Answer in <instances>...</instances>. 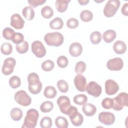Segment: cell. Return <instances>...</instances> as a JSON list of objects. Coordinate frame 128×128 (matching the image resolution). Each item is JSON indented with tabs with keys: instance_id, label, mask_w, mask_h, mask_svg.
Instances as JSON below:
<instances>
[{
	"instance_id": "cell-1",
	"label": "cell",
	"mask_w": 128,
	"mask_h": 128,
	"mask_svg": "<svg viewBox=\"0 0 128 128\" xmlns=\"http://www.w3.org/2000/svg\"><path fill=\"white\" fill-rule=\"evenodd\" d=\"M28 81L30 92L34 94H39L42 88V83L40 82L38 74L34 72L30 73L28 76Z\"/></svg>"
},
{
	"instance_id": "cell-2",
	"label": "cell",
	"mask_w": 128,
	"mask_h": 128,
	"mask_svg": "<svg viewBox=\"0 0 128 128\" xmlns=\"http://www.w3.org/2000/svg\"><path fill=\"white\" fill-rule=\"evenodd\" d=\"M39 117L38 112L34 108L30 109L27 111L26 116L24 118V122L22 128H34L37 124Z\"/></svg>"
},
{
	"instance_id": "cell-3",
	"label": "cell",
	"mask_w": 128,
	"mask_h": 128,
	"mask_svg": "<svg viewBox=\"0 0 128 128\" xmlns=\"http://www.w3.org/2000/svg\"><path fill=\"white\" fill-rule=\"evenodd\" d=\"M44 40L48 46H59L63 44L64 38L61 33L54 32L46 34L44 36Z\"/></svg>"
},
{
	"instance_id": "cell-4",
	"label": "cell",
	"mask_w": 128,
	"mask_h": 128,
	"mask_svg": "<svg viewBox=\"0 0 128 128\" xmlns=\"http://www.w3.org/2000/svg\"><path fill=\"white\" fill-rule=\"evenodd\" d=\"M120 4V2L118 0H108L104 8V14L107 18L113 16L118 10Z\"/></svg>"
},
{
	"instance_id": "cell-5",
	"label": "cell",
	"mask_w": 128,
	"mask_h": 128,
	"mask_svg": "<svg viewBox=\"0 0 128 128\" xmlns=\"http://www.w3.org/2000/svg\"><path fill=\"white\" fill-rule=\"evenodd\" d=\"M112 99L114 101L112 108L115 110H120L124 106H128V94L126 92L120 93Z\"/></svg>"
},
{
	"instance_id": "cell-6",
	"label": "cell",
	"mask_w": 128,
	"mask_h": 128,
	"mask_svg": "<svg viewBox=\"0 0 128 128\" xmlns=\"http://www.w3.org/2000/svg\"><path fill=\"white\" fill-rule=\"evenodd\" d=\"M14 98L16 102L22 106H28L32 102L31 98L26 91L23 90H18L14 94Z\"/></svg>"
},
{
	"instance_id": "cell-7",
	"label": "cell",
	"mask_w": 128,
	"mask_h": 128,
	"mask_svg": "<svg viewBox=\"0 0 128 128\" xmlns=\"http://www.w3.org/2000/svg\"><path fill=\"white\" fill-rule=\"evenodd\" d=\"M32 51L38 58L44 57L46 54V50L42 43L39 40L34 41L32 44Z\"/></svg>"
},
{
	"instance_id": "cell-8",
	"label": "cell",
	"mask_w": 128,
	"mask_h": 128,
	"mask_svg": "<svg viewBox=\"0 0 128 128\" xmlns=\"http://www.w3.org/2000/svg\"><path fill=\"white\" fill-rule=\"evenodd\" d=\"M86 91L87 93L94 98L98 97L102 91V87L97 82L92 81L90 82L86 86Z\"/></svg>"
},
{
	"instance_id": "cell-9",
	"label": "cell",
	"mask_w": 128,
	"mask_h": 128,
	"mask_svg": "<svg viewBox=\"0 0 128 128\" xmlns=\"http://www.w3.org/2000/svg\"><path fill=\"white\" fill-rule=\"evenodd\" d=\"M16 64V61L13 58H6L4 62V64L2 68V72L6 76L11 74L14 70Z\"/></svg>"
},
{
	"instance_id": "cell-10",
	"label": "cell",
	"mask_w": 128,
	"mask_h": 128,
	"mask_svg": "<svg viewBox=\"0 0 128 128\" xmlns=\"http://www.w3.org/2000/svg\"><path fill=\"white\" fill-rule=\"evenodd\" d=\"M99 121L106 126L112 124L115 121L114 115L110 112H102L98 114Z\"/></svg>"
},
{
	"instance_id": "cell-11",
	"label": "cell",
	"mask_w": 128,
	"mask_h": 128,
	"mask_svg": "<svg viewBox=\"0 0 128 128\" xmlns=\"http://www.w3.org/2000/svg\"><path fill=\"white\" fill-rule=\"evenodd\" d=\"M57 104L60 112L62 114H67L68 110L71 106L69 98L66 96H60L57 100Z\"/></svg>"
},
{
	"instance_id": "cell-12",
	"label": "cell",
	"mask_w": 128,
	"mask_h": 128,
	"mask_svg": "<svg viewBox=\"0 0 128 128\" xmlns=\"http://www.w3.org/2000/svg\"><path fill=\"white\" fill-rule=\"evenodd\" d=\"M124 66L122 60L120 58H114L108 60L106 64L108 68L110 70H120Z\"/></svg>"
},
{
	"instance_id": "cell-13",
	"label": "cell",
	"mask_w": 128,
	"mask_h": 128,
	"mask_svg": "<svg viewBox=\"0 0 128 128\" xmlns=\"http://www.w3.org/2000/svg\"><path fill=\"white\" fill-rule=\"evenodd\" d=\"M119 90V86L112 80H108L105 82V91L106 93L112 96L116 94Z\"/></svg>"
},
{
	"instance_id": "cell-14",
	"label": "cell",
	"mask_w": 128,
	"mask_h": 128,
	"mask_svg": "<svg viewBox=\"0 0 128 128\" xmlns=\"http://www.w3.org/2000/svg\"><path fill=\"white\" fill-rule=\"evenodd\" d=\"M74 84L76 88L80 92H84L86 90V80L81 74H78L74 78Z\"/></svg>"
},
{
	"instance_id": "cell-15",
	"label": "cell",
	"mask_w": 128,
	"mask_h": 128,
	"mask_svg": "<svg viewBox=\"0 0 128 128\" xmlns=\"http://www.w3.org/2000/svg\"><path fill=\"white\" fill-rule=\"evenodd\" d=\"M10 26L16 29L20 30L23 28L24 21L18 14H14L10 18Z\"/></svg>"
},
{
	"instance_id": "cell-16",
	"label": "cell",
	"mask_w": 128,
	"mask_h": 128,
	"mask_svg": "<svg viewBox=\"0 0 128 128\" xmlns=\"http://www.w3.org/2000/svg\"><path fill=\"white\" fill-rule=\"evenodd\" d=\"M82 52V47L81 44L78 42L72 43L69 48V52L73 57L80 56Z\"/></svg>"
},
{
	"instance_id": "cell-17",
	"label": "cell",
	"mask_w": 128,
	"mask_h": 128,
	"mask_svg": "<svg viewBox=\"0 0 128 128\" xmlns=\"http://www.w3.org/2000/svg\"><path fill=\"white\" fill-rule=\"evenodd\" d=\"M113 50L117 54H123L126 50V44L123 41L118 40L114 43Z\"/></svg>"
},
{
	"instance_id": "cell-18",
	"label": "cell",
	"mask_w": 128,
	"mask_h": 128,
	"mask_svg": "<svg viewBox=\"0 0 128 128\" xmlns=\"http://www.w3.org/2000/svg\"><path fill=\"white\" fill-rule=\"evenodd\" d=\"M82 110L83 112L86 116H92L96 114V108L94 104L90 103H87L83 105Z\"/></svg>"
},
{
	"instance_id": "cell-19",
	"label": "cell",
	"mask_w": 128,
	"mask_h": 128,
	"mask_svg": "<svg viewBox=\"0 0 128 128\" xmlns=\"http://www.w3.org/2000/svg\"><path fill=\"white\" fill-rule=\"evenodd\" d=\"M116 36V32L112 30H108L104 32L102 38L106 43H110L114 41Z\"/></svg>"
},
{
	"instance_id": "cell-20",
	"label": "cell",
	"mask_w": 128,
	"mask_h": 128,
	"mask_svg": "<svg viewBox=\"0 0 128 128\" xmlns=\"http://www.w3.org/2000/svg\"><path fill=\"white\" fill-rule=\"evenodd\" d=\"M70 0H57L56 2L55 6L58 12H64L68 8V4Z\"/></svg>"
},
{
	"instance_id": "cell-21",
	"label": "cell",
	"mask_w": 128,
	"mask_h": 128,
	"mask_svg": "<svg viewBox=\"0 0 128 128\" xmlns=\"http://www.w3.org/2000/svg\"><path fill=\"white\" fill-rule=\"evenodd\" d=\"M23 16L28 20H32L34 16V12L33 8L30 6L24 7L22 10Z\"/></svg>"
},
{
	"instance_id": "cell-22",
	"label": "cell",
	"mask_w": 128,
	"mask_h": 128,
	"mask_svg": "<svg viewBox=\"0 0 128 128\" xmlns=\"http://www.w3.org/2000/svg\"><path fill=\"white\" fill-rule=\"evenodd\" d=\"M64 26V22L62 19L57 17L53 19L50 22V27L54 30H60Z\"/></svg>"
},
{
	"instance_id": "cell-23",
	"label": "cell",
	"mask_w": 128,
	"mask_h": 128,
	"mask_svg": "<svg viewBox=\"0 0 128 128\" xmlns=\"http://www.w3.org/2000/svg\"><path fill=\"white\" fill-rule=\"evenodd\" d=\"M57 94V91L54 87L49 86H46L44 92V94L46 98H54Z\"/></svg>"
},
{
	"instance_id": "cell-24",
	"label": "cell",
	"mask_w": 128,
	"mask_h": 128,
	"mask_svg": "<svg viewBox=\"0 0 128 128\" xmlns=\"http://www.w3.org/2000/svg\"><path fill=\"white\" fill-rule=\"evenodd\" d=\"M22 115L23 113L22 110L18 108H12L10 112V117L14 121L20 120L22 118Z\"/></svg>"
},
{
	"instance_id": "cell-25",
	"label": "cell",
	"mask_w": 128,
	"mask_h": 128,
	"mask_svg": "<svg viewBox=\"0 0 128 128\" xmlns=\"http://www.w3.org/2000/svg\"><path fill=\"white\" fill-rule=\"evenodd\" d=\"M55 125L58 128H67L68 122L65 118L58 116L55 120Z\"/></svg>"
},
{
	"instance_id": "cell-26",
	"label": "cell",
	"mask_w": 128,
	"mask_h": 128,
	"mask_svg": "<svg viewBox=\"0 0 128 128\" xmlns=\"http://www.w3.org/2000/svg\"><path fill=\"white\" fill-rule=\"evenodd\" d=\"M41 14L45 18H50L54 14V11L50 6H46L42 8Z\"/></svg>"
},
{
	"instance_id": "cell-27",
	"label": "cell",
	"mask_w": 128,
	"mask_h": 128,
	"mask_svg": "<svg viewBox=\"0 0 128 128\" xmlns=\"http://www.w3.org/2000/svg\"><path fill=\"white\" fill-rule=\"evenodd\" d=\"M54 108V104L50 101H45L43 102L40 106V110L44 113L50 112Z\"/></svg>"
},
{
	"instance_id": "cell-28",
	"label": "cell",
	"mask_w": 128,
	"mask_h": 128,
	"mask_svg": "<svg viewBox=\"0 0 128 128\" xmlns=\"http://www.w3.org/2000/svg\"><path fill=\"white\" fill-rule=\"evenodd\" d=\"M81 20L84 22H88L92 20L93 18V14L92 12L88 10H82L80 14Z\"/></svg>"
},
{
	"instance_id": "cell-29",
	"label": "cell",
	"mask_w": 128,
	"mask_h": 128,
	"mask_svg": "<svg viewBox=\"0 0 128 128\" xmlns=\"http://www.w3.org/2000/svg\"><path fill=\"white\" fill-rule=\"evenodd\" d=\"M87 100V96L84 94H79L76 95L74 98V102L78 105H84L86 104Z\"/></svg>"
},
{
	"instance_id": "cell-30",
	"label": "cell",
	"mask_w": 128,
	"mask_h": 128,
	"mask_svg": "<svg viewBox=\"0 0 128 128\" xmlns=\"http://www.w3.org/2000/svg\"><path fill=\"white\" fill-rule=\"evenodd\" d=\"M102 40V34L98 31L92 32L90 36V40L92 44H96L100 42Z\"/></svg>"
},
{
	"instance_id": "cell-31",
	"label": "cell",
	"mask_w": 128,
	"mask_h": 128,
	"mask_svg": "<svg viewBox=\"0 0 128 128\" xmlns=\"http://www.w3.org/2000/svg\"><path fill=\"white\" fill-rule=\"evenodd\" d=\"M16 51L20 54L26 53L28 50V44L26 41H24L22 42L16 44Z\"/></svg>"
},
{
	"instance_id": "cell-32",
	"label": "cell",
	"mask_w": 128,
	"mask_h": 128,
	"mask_svg": "<svg viewBox=\"0 0 128 128\" xmlns=\"http://www.w3.org/2000/svg\"><path fill=\"white\" fill-rule=\"evenodd\" d=\"M21 84L20 79L16 76H12L9 80V84L12 88H18Z\"/></svg>"
},
{
	"instance_id": "cell-33",
	"label": "cell",
	"mask_w": 128,
	"mask_h": 128,
	"mask_svg": "<svg viewBox=\"0 0 128 128\" xmlns=\"http://www.w3.org/2000/svg\"><path fill=\"white\" fill-rule=\"evenodd\" d=\"M1 52L4 55L10 54L12 50V47L11 44L9 42H4L1 46Z\"/></svg>"
},
{
	"instance_id": "cell-34",
	"label": "cell",
	"mask_w": 128,
	"mask_h": 128,
	"mask_svg": "<svg viewBox=\"0 0 128 128\" xmlns=\"http://www.w3.org/2000/svg\"><path fill=\"white\" fill-rule=\"evenodd\" d=\"M70 120L72 124L76 126H81L84 121L83 116L79 112H78L76 116Z\"/></svg>"
},
{
	"instance_id": "cell-35",
	"label": "cell",
	"mask_w": 128,
	"mask_h": 128,
	"mask_svg": "<svg viewBox=\"0 0 128 128\" xmlns=\"http://www.w3.org/2000/svg\"><path fill=\"white\" fill-rule=\"evenodd\" d=\"M54 66V62L50 60L44 61L42 64V68L45 72H49L52 70Z\"/></svg>"
},
{
	"instance_id": "cell-36",
	"label": "cell",
	"mask_w": 128,
	"mask_h": 128,
	"mask_svg": "<svg viewBox=\"0 0 128 128\" xmlns=\"http://www.w3.org/2000/svg\"><path fill=\"white\" fill-rule=\"evenodd\" d=\"M57 86L58 90L63 93L68 92V85L67 82L63 80H59L57 82Z\"/></svg>"
},
{
	"instance_id": "cell-37",
	"label": "cell",
	"mask_w": 128,
	"mask_h": 128,
	"mask_svg": "<svg viewBox=\"0 0 128 128\" xmlns=\"http://www.w3.org/2000/svg\"><path fill=\"white\" fill-rule=\"evenodd\" d=\"M52 122L50 118L44 116L40 122V126L42 128H50L52 126Z\"/></svg>"
},
{
	"instance_id": "cell-38",
	"label": "cell",
	"mask_w": 128,
	"mask_h": 128,
	"mask_svg": "<svg viewBox=\"0 0 128 128\" xmlns=\"http://www.w3.org/2000/svg\"><path fill=\"white\" fill-rule=\"evenodd\" d=\"M86 69V64L82 61L78 62L76 66L74 68V71L76 74H82Z\"/></svg>"
},
{
	"instance_id": "cell-39",
	"label": "cell",
	"mask_w": 128,
	"mask_h": 128,
	"mask_svg": "<svg viewBox=\"0 0 128 128\" xmlns=\"http://www.w3.org/2000/svg\"><path fill=\"white\" fill-rule=\"evenodd\" d=\"M14 33V30L9 27L4 28L2 30L3 37L7 40H11L12 37Z\"/></svg>"
},
{
	"instance_id": "cell-40",
	"label": "cell",
	"mask_w": 128,
	"mask_h": 128,
	"mask_svg": "<svg viewBox=\"0 0 128 128\" xmlns=\"http://www.w3.org/2000/svg\"><path fill=\"white\" fill-rule=\"evenodd\" d=\"M24 40V36L23 34L20 32H15L12 37L11 40L15 44H18L22 42Z\"/></svg>"
},
{
	"instance_id": "cell-41",
	"label": "cell",
	"mask_w": 128,
	"mask_h": 128,
	"mask_svg": "<svg viewBox=\"0 0 128 128\" xmlns=\"http://www.w3.org/2000/svg\"><path fill=\"white\" fill-rule=\"evenodd\" d=\"M102 106L105 109L112 108L114 106L113 99L109 98H105L102 100Z\"/></svg>"
},
{
	"instance_id": "cell-42",
	"label": "cell",
	"mask_w": 128,
	"mask_h": 128,
	"mask_svg": "<svg viewBox=\"0 0 128 128\" xmlns=\"http://www.w3.org/2000/svg\"><path fill=\"white\" fill-rule=\"evenodd\" d=\"M68 64V60L66 57L64 56H59L57 59V64L60 68H66Z\"/></svg>"
},
{
	"instance_id": "cell-43",
	"label": "cell",
	"mask_w": 128,
	"mask_h": 128,
	"mask_svg": "<svg viewBox=\"0 0 128 128\" xmlns=\"http://www.w3.org/2000/svg\"><path fill=\"white\" fill-rule=\"evenodd\" d=\"M66 26L70 28L74 29L76 28L78 26V21L75 18H70L66 22Z\"/></svg>"
},
{
	"instance_id": "cell-44",
	"label": "cell",
	"mask_w": 128,
	"mask_h": 128,
	"mask_svg": "<svg viewBox=\"0 0 128 128\" xmlns=\"http://www.w3.org/2000/svg\"><path fill=\"white\" fill-rule=\"evenodd\" d=\"M46 0H28V2L32 7L36 8L40 5L43 4Z\"/></svg>"
},
{
	"instance_id": "cell-45",
	"label": "cell",
	"mask_w": 128,
	"mask_h": 128,
	"mask_svg": "<svg viewBox=\"0 0 128 128\" xmlns=\"http://www.w3.org/2000/svg\"><path fill=\"white\" fill-rule=\"evenodd\" d=\"M122 14L126 16H128V3H126L124 4L122 8Z\"/></svg>"
},
{
	"instance_id": "cell-46",
	"label": "cell",
	"mask_w": 128,
	"mask_h": 128,
	"mask_svg": "<svg viewBox=\"0 0 128 128\" xmlns=\"http://www.w3.org/2000/svg\"><path fill=\"white\" fill-rule=\"evenodd\" d=\"M89 0H78V2L81 6H84L87 4L89 2Z\"/></svg>"
}]
</instances>
